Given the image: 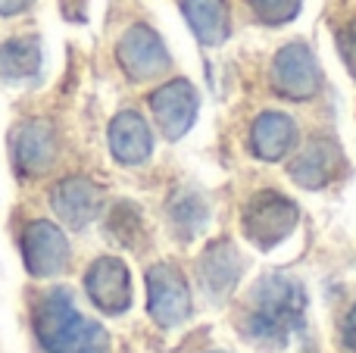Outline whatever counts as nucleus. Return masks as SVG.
<instances>
[{
	"label": "nucleus",
	"mask_w": 356,
	"mask_h": 353,
	"mask_svg": "<svg viewBox=\"0 0 356 353\" xmlns=\"http://www.w3.org/2000/svg\"><path fill=\"white\" fill-rule=\"evenodd\" d=\"M110 154L116 156V163L122 166H141L150 160L154 154V135L150 125L144 122L141 113L135 110H122L116 119L110 122Z\"/></svg>",
	"instance_id": "nucleus-12"
},
{
	"label": "nucleus",
	"mask_w": 356,
	"mask_h": 353,
	"mask_svg": "<svg viewBox=\"0 0 356 353\" xmlns=\"http://www.w3.org/2000/svg\"><path fill=\"white\" fill-rule=\"evenodd\" d=\"M297 219H300V213H297L294 200L278 194V191L253 194V197L247 200L244 213H241L244 235L263 250L282 244L284 238L297 229Z\"/></svg>",
	"instance_id": "nucleus-3"
},
{
	"label": "nucleus",
	"mask_w": 356,
	"mask_h": 353,
	"mask_svg": "<svg viewBox=\"0 0 356 353\" xmlns=\"http://www.w3.org/2000/svg\"><path fill=\"white\" fill-rule=\"evenodd\" d=\"M197 106H200V100H197L194 85L184 79L166 81V85H160L150 94V113H154L163 138H169V141L184 138V131L197 119Z\"/></svg>",
	"instance_id": "nucleus-9"
},
{
	"label": "nucleus",
	"mask_w": 356,
	"mask_h": 353,
	"mask_svg": "<svg viewBox=\"0 0 356 353\" xmlns=\"http://www.w3.org/2000/svg\"><path fill=\"white\" fill-rule=\"evenodd\" d=\"M41 69V41L35 35H19L0 47V79L25 81Z\"/></svg>",
	"instance_id": "nucleus-17"
},
{
	"label": "nucleus",
	"mask_w": 356,
	"mask_h": 353,
	"mask_svg": "<svg viewBox=\"0 0 356 353\" xmlns=\"http://www.w3.org/2000/svg\"><path fill=\"white\" fill-rule=\"evenodd\" d=\"M238 275H241V256L232 244L219 241L213 247H207V254L200 260V281L209 294H216V297L228 294L232 285L238 281Z\"/></svg>",
	"instance_id": "nucleus-16"
},
{
	"label": "nucleus",
	"mask_w": 356,
	"mask_h": 353,
	"mask_svg": "<svg viewBox=\"0 0 356 353\" xmlns=\"http://www.w3.org/2000/svg\"><path fill=\"white\" fill-rule=\"evenodd\" d=\"M85 291L97 310L110 313V316L125 313L131 304V279H129L125 263L116 260V256H100V260H94L85 275Z\"/></svg>",
	"instance_id": "nucleus-10"
},
{
	"label": "nucleus",
	"mask_w": 356,
	"mask_h": 353,
	"mask_svg": "<svg viewBox=\"0 0 356 353\" xmlns=\"http://www.w3.org/2000/svg\"><path fill=\"white\" fill-rule=\"evenodd\" d=\"M31 322H35V338L44 353H110L106 329L75 306L66 288L44 294L35 304Z\"/></svg>",
	"instance_id": "nucleus-2"
},
{
	"label": "nucleus",
	"mask_w": 356,
	"mask_h": 353,
	"mask_svg": "<svg viewBox=\"0 0 356 353\" xmlns=\"http://www.w3.org/2000/svg\"><path fill=\"white\" fill-rule=\"evenodd\" d=\"M147 310L154 322L178 325L191 316V291L184 275L169 263H156L147 269Z\"/></svg>",
	"instance_id": "nucleus-8"
},
{
	"label": "nucleus",
	"mask_w": 356,
	"mask_h": 353,
	"mask_svg": "<svg viewBox=\"0 0 356 353\" xmlns=\"http://www.w3.org/2000/svg\"><path fill=\"white\" fill-rule=\"evenodd\" d=\"M307 297L303 285L291 275H266L250 288L241 306V329L263 344H284L303 325Z\"/></svg>",
	"instance_id": "nucleus-1"
},
{
	"label": "nucleus",
	"mask_w": 356,
	"mask_h": 353,
	"mask_svg": "<svg viewBox=\"0 0 356 353\" xmlns=\"http://www.w3.org/2000/svg\"><path fill=\"white\" fill-rule=\"evenodd\" d=\"M247 6L263 25H284L300 13L303 0H247Z\"/></svg>",
	"instance_id": "nucleus-19"
},
{
	"label": "nucleus",
	"mask_w": 356,
	"mask_h": 353,
	"mask_svg": "<svg viewBox=\"0 0 356 353\" xmlns=\"http://www.w3.org/2000/svg\"><path fill=\"white\" fill-rule=\"evenodd\" d=\"M116 60L122 66V72L131 81H150L160 79L169 66H172V56H169L163 38L156 35L150 25L138 22L119 38L116 44Z\"/></svg>",
	"instance_id": "nucleus-5"
},
{
	"label": "nucleus",
	"mask_w": 356,
	"mask_h": 353,
	"mask_svg": "<svg viewBox=\"0 0 356 353\" xmlns=\"http://www.w3.org/2000/svg\"><path fill=\"white\" fill-rule=\"evenodd\" d=\"M334 44H338V50H341L344 66L350 69V75L356 79V16L344 19V22L334 28Z\"/></svg>",
	"instance_id": "nucleus-21"
},
{
	"label": "nucleus",
	"mask_w": 356,
	"mask_h": 353,
	"mask_svg": "<svg viewBox=\"0 0 356 353\" xmlns=\"http://www.w3.org/2000/svg\"><path fill=\"white\" fill-rule=\"evenodd\" d=\"M13 166L25 175V179H38L47 169H54L56 156H60V138L56 129L47 119H29L13 131Z\"/></svg>",
	"instance_id": "nucleus-7"
},
{
	"label": "nucleus",
	"mask_w": 356,
	"mask_h": 353,
	"mask_svg": "<svg viewBox=\"0 0 356 353\" xmlns=\"http://www.w3.org/2000/svg\"><path fill=\"white\" fill-rule=\"evenodd\" d=\"M110 235L119 238L125 247H135L141 238V213L131 204H119L110 216Z\"/></svg>",
	"instance_id": "nucleus-20"
},
{
	"label": "nucleus",
	"mask_w": 356,
	"mask_h": 353,
	"mask_svg": "<svg viewBox=\"0 0 356 353\" xmlns=\"http://www.w3.org/2000/svg\"><path fill=\"white\" fill-rule=\"evenodd\" d=\"M341 344H344V353H356V304L341 322Z\"/></svg>",
	"instance_id": "nucleus-22"
},
{
	"label": "nucleus",
	"mask_w": 356,
	"mask_h": 353,
	"mask_svg": "<svg viewBox=\"0 0 356 353\" xmlns=\"http://www.w3.org/2000/svg\"><path fill=\"white\" fill-rule=\"evenodd\" d=\"M31 3H35V0H0V16H19V13H25Z\"/></svg>",
	"instance_id": "nucleus-23"
},
{
	"label": "nucleus",
	"mask_w": 356,
	"mask_h": 353,
	"mask_svg": "<svg viewBox=\"0 0 356 353\" xmlns=\"http://www.w3.org/2000/svg\"><path fill=\"white\" fill-rule=\"evenodd\" d=\"M169 222L181 238H194L197 231L207 222V204H203L200 194H178V197L169 204Z\"/></svg>",
	"instance_id": "nucleus-18"
},
{
	"label": "nucleus",
	"mask_w": 356,
	"mask_h": 353,
	"mask_svg": "<svg viewBox=\"0 0 356 353\" xmlns=\"http://www.w3.org/2000/svg\"><path fill=\"white\" fill-rule=\"evenodd\" d=\"M341 169V150L332 138H313L291 163V179L300 188H325Z\"/></svg>",
	"instance_id": "nucleus-13"
},
{
	"label": "nucleus",
	"mask_w": 356,
	"mask_h": 353,
	"mask_svg": "<svg viewBox=\"0 0 356 353\" xmlns=\"http://www.w3.org/2000/svg\"><path fill=\"white\" fill-rule=\"evenodd\" d=\"M50 206L69 229H85L97 219L100 206H104V191L85 175H69L54 185Z\"/></svg>",
	"instance_id": "nucleus-11"
},
{
	"label": "nucleus",
	"mask_w": 356,
	"mask_h": 353,
	"mask_svg": "<svg viewBox=\"0 0 356 353\" xmlns=\"http://www.w3.org/2000/svg\"><path fill=\"white\" fill-rule=\"evenodd\" d=\"M269 79H272V88H275L278 97H288V100H297V104H300V100H309L319 94L322 66H319V60H316L309 44L291 41L275 54Z\"/></svg>",
	"instance_id": "nucleus-4"
},
{
	"label": "nucleus",
	"mask_w": 356,
	"mask_h": 353,
	"mask_svg": "<svg viewBox=\"0 0 356 353\" xmlns=\"http://www.w3.org/2000/svg\"><path fill=\"white\" fill-rule=\"evenodd\" d=\"M181 13L203 47H219L232 35V13L225 0H181Z\"/></svg>",
	"instance_id": "nucleus-15"
},
{
	"label": "nucleus",
	"mask_w": 356,
	"mask_h": 353,
	"mask_svg": "<svg viewBox=\"0 0 356 353\" xmlns=\"http://www.w3.org/2000/svg\"><path fill=\"white\" fill-rule=\"evenodd\" d=\"M22 260L35 279H50L69 269L72 247L60 225H54L50 219H35L22 231Z\"/></svg>",
	"instance_id": "nucleus-6"
},
{
	"label": "nucleus",
	"mask_w": 356,
	"mask_h": 353,
	"mask_svg": "<svg viewBox=\"0 0 356 353\" xmlns=\"http://www.w3.org/2000/svg\"><path fill=\"white\" fill-rule=\"evenodd\" d=\"M297 147V125L284 113H263L250 129V150L266 163H278Z\"/></svg>",
	"instance_id": "nucleus-14"
}]
</instances>
